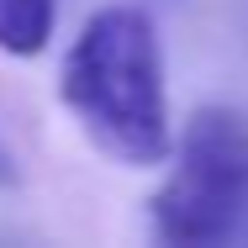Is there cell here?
<instances>
[{
  "label": "cell",
  "instance_id": "obj_1",
  "mask_svg": "<svg viewBox=\"0 0 248 248\" xmlns=\"http://www.w3.org/2000/svg\"><path fill=\"white\" fill-rule=\"evenodd\" d=\"M63 106L95 138L100 153L148 169L169 153V100H164V53L148 11L106 5L95 11L63 63Z\"/></svg>",
  "mask_w": 248,
  "mask_h": 248
},
{
  "label": "cell",
  "instance_id": "obj_2",
  "mask_svg": "<svg viewBox=\"0 0 248 248\" xmlns=\"http://www.w3.org/2000/svg\"><path fill=\"white\" fill-rule=\"evenodd\" d=\"M248 211V122L227 106H201L185 122L180 158L153 196V232L201 248L238 232Z\"/></svg>",
  "mask_w": 248,
  "mask_h": 248
},
{
  "label": "cell",
  "instance_id": "obj_3",
  "mask_svg": "<svg viewBox=\"0 0 248 248\" xmlns=\"http://www.w3.org/2000/svg\"><path fill=\"white\" fill-rule=\"evenodd\" d=\"M58 0H0V53L32 58L48 48Z\"/></svg>",
  "mask_w": 248,
  "mask_h": 248
},
{
  "label": "cell",
  "instance_id": "obj_4",
  "mask_svg": "<svg viewBox=\"0 0 248 248\" xmlns=\"http://www.w3.org/2000/svg\"><path fill=\"white\" fill-rule=\"evenodd\" d=\"M0 185H16V169H11V153L0 148Z\"/></svg>",
  "mask_w": 248,
  "mask_h": 248
}]
</instances>
